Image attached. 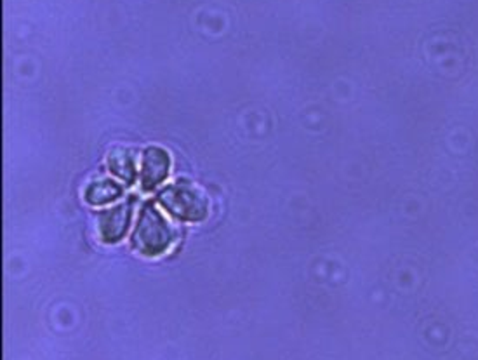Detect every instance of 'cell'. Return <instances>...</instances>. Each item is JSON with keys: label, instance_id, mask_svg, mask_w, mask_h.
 <instances>
[{"label": "cell", "instance_id": "6da1fadb", "mask_svg": "<svg viewBox=\"0 0 478 360\" xmlns=\"http://www.w3.org/2000/svg\"><path fill=\"white\" fill-rule=\"evenodd\" d=\"M174 242V230L169 222L153 206H144L140 211L133 235L135 250L144 256H159L169 250Z\"/></svg>", "mask_w": 478, "mask_h": 360}, {"label": "cell", "instance_id": "7a4b0ae2", "mask_svg": "<svg viewBox=\"0 0 478 360\" xmlns=\"http://www.w3.org/2000/svg\"><path fill=\"white\" fill-rule=\"evenodd\" d=\"M159 200L168 213L181 222H202L207 216V197L190 181H178L166 187Z\"/></svg>", "mask_w": 478, "mask_h": 360}, {"label": "cell", "instance_id": "3957f363", "mask_svg": "<svg viewBox=\"0 0 478 360\" xmlns=\"http://www.w3.org/2000/svg\"><path fill=\"white\" fill-rule=\"evenodd\" d=\"M170 169L169 154L164 148L150 146L143 152L141 161V189L150 192L166 181Z\"/></svg>", "mask_w": 478, "mask_h": 360}, {"label": "cell", "instance_id": "277c9868", "mask_svg": "<svg viewBox=\"0 0 478 360\" xmlns=\"http://www.w3.org/2000/svg\"><path fill=\"white\" fill-rule=\"evenodd\" d=\"M131 223V209L129 204H120L112 209H107L100 215L98 230L100 237L107 244L120 242L126 237V232Z\"/></svg>", "mask_w": 478, "mask_h": 360}, {"label": "cell", "instance_id": "5b68a950", "mask_svg": "<svg viewBox=\"0 0 478 360\" xmlns=\"http://www.w3.org/2000/svg\"><path fill=\"white\" fill-rule=\"evenodd\" d=\"M122 195L120 185H117L112 180H98L87 185L84 198L91 206H105L117 200Z\"/></svg>", "mask_w": 478, "mask_h": 360}, {"label": "cell", "instance_id": "8992f818", "mask_svg": "<svg viewBox=\"0 0 478 360\" xmlns=\"http://www.w3.org/2000/svg\"><path fill=\"white\" fill-rule=\"evenodd\" d=\"M109 166L117 178L133 183L136 178V155L127 148H117L109 157Z\"/></svg>", "mask_w": 478, "mask_h": 360}]
</instances>
